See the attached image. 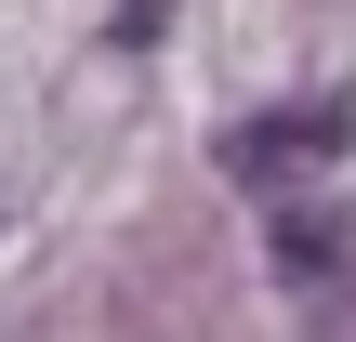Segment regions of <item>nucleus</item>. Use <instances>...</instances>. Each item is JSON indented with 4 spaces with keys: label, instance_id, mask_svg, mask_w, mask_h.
I'll return each mask as SVG.
<instances>
[{
    "label": "nucleus",
    "instance_id": "nucleus-1",
    "mask_svg": "<svg viewBox=\"0 0 356 342\" xmlns=\"http://www.w3.org/2000/svg\"><path fill=\"white\" fill-rule=\"evenodd\" d=\"M343 105H304V119H238L225 132V171L238 185H277V171H317V158H343Z\"/></svg>",
    "mask_w": 356,
    "mask_h": 342
},
{
    "label": "nucleus",
    "instance_id": "nucleus-2",
    "mask_svg": "<svg viewBox=\"0 0 356 342\" xmlns=\"http://www.w3.org/2000/svg\"><path fill=\"white\" fill-rule=\"evenodd\" d=\"M159 13H172V0H119V40L145 53V40H159Z\"/></svg>",
    "mask_w": 356,
    "mask_h": 342
}]
</instances>
